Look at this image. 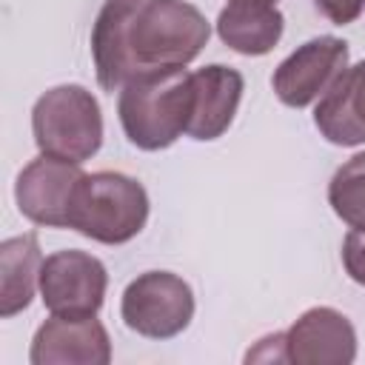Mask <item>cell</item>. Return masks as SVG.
I'll return each mask as SVG.
<instances>
[{
	"instance_id": "ba28073f",
	"label": "cell",
	"mask_w": 365,
	"mask_h": 365,
	"mask_svg": "<svg viewBox=\"0 0 365 365\" xmlns=\"http://www.w3.org/2000/svg\"><path fill=\"white\" fill-rule=\"evenodd\" d=\"M80 177L83 171L77 163L40 154L20 171L14 182V200H17L20 214L37 225L66 228L71 194Z\"/></svg>"
},
{
	"instance_id": "5bb4252c",
	"label": "cell",
	"mask_w": 365,
	"mask_h": 365,
	"mask_svg": "<svg viewBox=\"0 0 365 365\" xmlns=\"http://www.w3.org/2000/svg\"><path fill=\"white\" fill-rule=\"evenodd\" d=\"M314 123H317L319 134L334 145H362L365 143V125L356 120V114L351 108L348 68L319 97V103L314 108Z\"/></svg>"
},
{
	"instance_id": "e0dca14e",
	"label": "cell",
	"mask_w": 365,
	"mask_h": 365,
	"mask_svg": "<svg viewBox=\"0 0 365 365\" xmlns=\"http://www.w3.org/2000/svg\"><path fill=\"white\" fill-rule=\"evenodd\" d=\"M314 6L336 26H348L365 14V0H314Z\"/></svg>"
},
{
	"instance_id": "3957f363",
	"label": "cell",
	"mask_w": 365,
	"mask_h": 365,
	"mask_svg": "<svg viewBox=\"0 0 365 365\" xmlns=\"http://www.w3.org/2000/svg\"><path fill=\"white\" fill-rule=\"evenodd\" d=\"M148 220L145 188L120 171L83 174L68 205V225L88 240L120 245L143 231Z\"/></svg>"
},
{
	"instance_id": "7a4b0ae2",
	"label": "cell",
	"mask_w": 365,
	"mask_h": 365,
	"mask_svg": "<svg viewBox=\"0 0 365 365\" xmlns=\"http://www.w3.org/2000/svg\"><path fill=\"white\" fill-rule=\"evenodd\" d=\"M191 106V71L182 66H165L128 77L117 100V114L128 143L143 151H160L188 131Z\"/></svg>"
},
{
	"instance_id": "277c9868",
	"label": "cell",
	"mask_w": 365,
	"mask_h": 365,
	"mask_svg": "<svg viewBox=\"0 0 365 365\" xmlns=\"http://www.w3.org/2000/svg\"><path fill=\"white\" fill-rule=\"evenodd\" d=\"M31 131L40 154L68 163H86L100 151L103 114L83 86H54L31 108Z\"/></svg>"
},
{
	"instance_id": "9c48e42d",
	"label": "cell",
	"mask_w": 365,
	"mask_h": 365,
	"mask_svg": "<svg viewBox=\"0 0 365 365\" xmlns=\"http://www.w3.org/2000/svg\"><path fill=\"white\" fill-rule=\"evenodd\" d=\"M29 359L31 365H106L111 342L94 314H54L37 328Z\"/></svg>"
},
{
	"instance_id": "8fae6325",
	"label": "cell",
	"mask_w": 365,
	"mask_h": 365,
	"mask_svg": "<svg viewBox=\"0 0 365 365\" xmlns=\"http://www.w3.org/2000/svg\"><path fill=\"white\" fill-rule=\"evenodd\" d=\"M194 106L188 120V137L194 140H217L234 123L237 106L242 100V74L228 66H205L191 74Z\"/></svg>"
},
{
	"instance_id": "52a82bcc",
	"label": "cell",
	"mask_w": 365,
	"mask_h": 365,
	"mask_svg": "<svg viewBox=\"0 0 365 365\" xmlns=\"http://www.w3.org/2000/svg\"><path fill=\"white\" fill-rule=\"evenodd\" d=\"M108 274L103 262L86 251H57L43 259L40 294L51 314H97L106 299Z\"/></svg>"
},
{
	"instance_id": "6da1fadb",
	"label": "cell",
	"mask_w": 365,
	"mask_h": 365,
	"mask_svg": "<svg viewBox=\"0 0 365 365\" xmlns=\"http://www.w3.org/2000/svg\"><path fill=\"white\" fill-rule=\"evenodd\" d=\"M208 34V20L185 0H106L91 29L97 83L114 91L140 71L188 66Z\"/></svg>"
},
{
	"instance_id": "4fadbf2b",
	"label": "cell",
	"mask_w": 365,
	"mask_h": 365,
	"mask_svg": "<svg viewBox=\"0 0 365 365\" xmlns=\"http://www.w3.org/2000/svg\"><path fill=\"white\" fill-rule=\"evenodd\" d=\"M43 257L37 234L3 240L0 245V317L9 319L29 308L40 282Z\"/></svg>"
},
{
	"instance_id": "7c38bea8",
	"label": "cell",
	"mask_w": 365,
	"mask_h": 365,
	"mask_svg": "<svg viewBox=\"0 0 365 365\" xmlns=\"http://www.w3.org/2000/svg\"><path fill=\"white\" fill-rule=\"evenodd\" d=\"M282 23L274 3H228L217 17V34L228 48L259 57L279 43Z\"/></svg>"
},
{
	"instance_id": "30bf717a",
	"label": "cell",
	"mask_w": 365,
	"mask_h": 365,
	"mask_svg": "<svg viewBox=\"0 0 365 365\" xmlns=\"http://www.w3.org/2000/svg\"><path fill=\"white\" fill-rule=\"evenodd\" d=\"M356 356V331L334 308H311L285 331V359L297 365H348Z\"/></svg>"
},
{
	"instance_id": "d6986e66",
	"label": "cell",
	"mask_w": 365,
	"mask_h": 365,
	"mask_svg": "<svg viewBox=\"0 0 365 365\" xmlns=\"http://www.w3.org/2000/svg\"><path fill=\"white\" fill-rule=\"evenodd\" d=\"M231 3H277V0H231Z\"/></svg>"
},
{
	"instance_id": "5b68a950",
	"label": "cell",
	"mask_w": 365,
	"mask_h": 365,
	"mask_svg": "<svg viewBox=\"0 0 365 365\" xmlns=\"http://www.w3.org/2000/svg\"><path fill=\"white\" fill-rule=\"evenodd\" d=\"M120 314L131 331L148 339H171L194 317L191 285L171 271H145L123 291Z\"/></svg>"
},
{
	"instance_id": "9a60e30c",
	"label": "cell",
	"mask_w": 365,
	"mask_h": 365,
	"mask_svg": "<svg viewBox=\"0 0 365 365\" xmlns=\"http://www.w3.org/2000/svg\"><path fill=\"white\" fill-rule=\"evenodd\" d=\"M328 202L342 222L365 228V151L354 154L334 171L328 182Z\"/></svg>"
},
{
	"instance_id": "ac0fdd59",
	"label": "cell",
	"mask_w": 365,
	"mask_h": 365,
	"mask_svg": "<svg viewBox=\"0 0 365 365\" xmlns=\"http://www.w3.org/2000/svg\"><path fill=\"white\" fill-rule=\"evenodd\" d=\"M348 86H351V108L356 120L365 125V60L348 66Z\"/></svg>"
},
{
	"instance_id": "8992f818",
	"label": "cell",
	"mask_w": 365,
	"mask_h": 365,
	"mask_svg": "<svg viewBox=\"0 0 365 365\" xmlns=\"http://www.w3.org/2000/svg\"><path fill=\"white\" fill-rule=\"evenodd\" d=\"M348 68V43L339 37H314L288 54L271 77L277 97L291 108H305L319 100Z\"/></svg>"
},
{
	"instance_id": "2e32d148",
	"label": "cell",
	"mask_w": 365,
	"mask_h": 365,
	"mask_svg": "<svg viewBox=\"0 0 365 365\" xmlns=\"http://www.w3.org/2000/svg\"><path fill=\"white\" fill-rule=\"evenodd\" d=\"M342 265L348 277L365 288V228H354L342 242Z\"/></svg>"
}]
</instances>
